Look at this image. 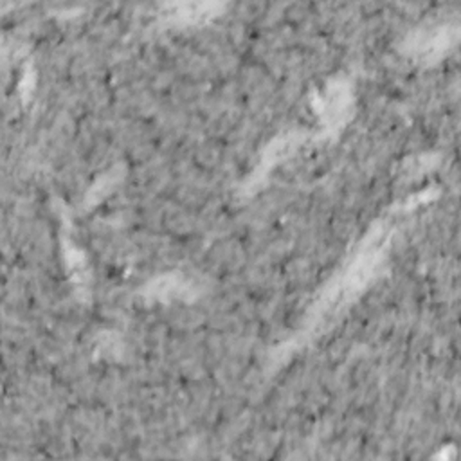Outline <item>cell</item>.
Listing matches in <instances>:
<instances>
[{
	"instance_id": "1",
	"label": "cell",
	"mask_w": 461,
	"mask_h": 461,
	"mask_svg": "<svg viewBox=\"0 0 461 461\" xmlns=\"http://www.w3.org/2000/svg\"><path fill=\"white\" fill-rule=\"evenodd\" d=\"M225 0H175V7L187 18H203L216 13Z\"/></svg>"
}]
</instances>
